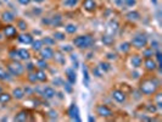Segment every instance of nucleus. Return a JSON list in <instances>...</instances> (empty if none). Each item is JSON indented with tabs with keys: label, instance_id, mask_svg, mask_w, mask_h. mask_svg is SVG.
Here are the masks:
<instances>
[{
	"label": "nucleus",
	"instance_id": "6e6d98bb",
	"mask_svg": "<svg viewBox=\"0 0 162 122\" xmlns=\"http://www.w3.org/2000/svg\"><path fill=\"white\" fill-rule=\"evenodd\" d=\"M58 95H59V98H60V99H62V98H63V95H62V93H58Z\"/></svg>",
	"mask_w": 162,
	"mask_h": 122
},
{
	"label": "nucleus",
	"instance_id": "ea45409f",
	"mask_svg": "<svg viewBox=\"0 0 162 122\" xmlns=\"http://www.w3.org/2000/svg\"><path fill=\"white\" fill-rule=\"evenodd\" d=\"M117 28H118V23L116 21H111L110 22V29H112L115 32V31H117Z\"/></svg>",
	"mask_w": 162,
	"mask_h": 122
},
{
	"label": "nucleus",
	"instance_id": "13d9d810",
	"mask_svg": "<svg viewBox=\"0 0 162 122\" xmlns=\"http://www.w3.org/2000/svg\"><path fill=\"white\" fill-rule=\"evenodd\" d=\"M34 1H36V3H43L44 0H34Z\"/></svg>",
	"mask_w": 162,
	"mask_h": 122
},
{
	"label": "nucleus",
	"instance_id": "f3484780",
	"mask_svg": "<svg viewBox=\"0 0 162 122\" xmlns=\"http://www.w3.org/2000/svg\"><path fill=\"white\" fill-rule=\"evenodd\" d=\"M61 23H62V17H61L60 15H56V16H53V17H50V26L58 27V26H60Z\"/></svg>",
	"mask_w": 162,
	"mask_h": 122
},
{
	"label": "nucleus",
	"instance_id": "c03bdc74",
	"mask_svg": "<svg viewBox=\"0 0 162 122\" xmlns=\"http://www.w3.org/2000/svg\"><path fill=\"white\" fill-rule=\"evenodd\" d=\"M49 117H50L51 120L58 118V112H56V111H54V110H51V111L49 112Z\"/></svg>",
	"mask_w": 162,
	"mask_h": 122
},
{
	"label": "nucleus",
	"instance_id": "49530a36",
	"mask_svg": "<svg viewBox=\"0 0 162 122\" xmlns=\"http://www.w3.org/2000/svg\"><path fill=\"white\" fill-rule=\"evenodd\" d=\"M124 3L128 6H133V5H135V0H124Z\"/></svg>",
	"mask_w": 162,
	"mask_h": 122
},
{
	"label": "nucleus",
	"instance_id": "0e129e2a",
	"mask_svg": "<svg viewBox=\"0 0 162 122\" xmlns=\"http://www.w3.org/2000/svg\"><path fill=\"white\" fill-rule=\"evenodd\" d=\"M5 1H6V0H5Z\"/></svg>",
	"mask_w": 162,
	"mask_h": 122
},
{
	"label": "nucleus",
	"instance_id": "f8f14e48",
	"mask_svg": "<svg viewBox=\"0 0 162 122\" xmlns=\"http://www.w3.org/2000/svg\"><path fill=\"white\" fill-rule=\"evenodd\" d=\"M83 7L87 11H94L96 9V3L94 1V0H84Z\"/></svg>",
	"mask_w": 162,
	"mask_h": 122
},
{
	"label": "nucleus",
	"instance_id": "f03ea898",
	"mask_svg": "<svg viewBox=\"0 0 162 122\" xmlns=\"http://www.w3.org/2000/svg\"><path fill=\"white\" fill-rule=\"evenodd\" d=\"M93 43H94V39H93L90 36H79V37H76V38L73 39L75 46H77V48H79V49L89 48Z\"/></svg>",
	"mask_w": 162,
	"mask_h": 122
},
{
	"label": "nucleus",
	"instance_id": "4c0bfd02",
	"mask_svg": "<svg viewBox=\"0 0 162 122\" xmlns=\"http://www.w3.org/2000/svg\"><path fill=\"white\" fill-rule=\"evenodd\" d=\"M62 86L65 87V91H66L67 93H72V91H73V89H72V86H71V83H70V82H65Z\"/></svg>",
	"mask_w": 162,
	"mask_h": 122
},
{
	"label": "nucleus",
	"instance_id": "f704fd0d",
	"mask_svg": "<svg viewBox=\"0 0 162 122\" xmlns=\"http://www.w3.org/2000/svg\"><path fill=\"white\" fill-rule=\"evenodd\" d=\"M43 43H45V44H48V45H53V44L55 43V39L50 38V37H45V38L43 39Z\"/></svg>",
	"mask_w": 162,
	"mask_h": 122
},
{
	"label": "nucleus",
	"instance_id": "4468645a",
	"mask_svg": "<svg viewBox=\"0 0 162 122\" xmlns=\"http://www.w3.org/2000/svg\"><path fill=\"white\" fill-rule=\"evenodd\" d=\"M66 75H67V79L71 84H75L76 83V72L72 70V68H67L66 70Z\"/></svg>",
	"mask_w": 162,
	"mask_h": 122
},
{
	"label": "nucleus",
	"instance_id": "b1692460",
	"mask_svg": "<svg viewBox=\"0 0 162 122\" xmlns=\"http://www.w3.org/2000/svg\"><path fill=\"white\" fill-rule=\"evenodd\" d=\"M127 17L131 21H138L140 19V15H139V12H136V11H131V12L127 14Z\"/></svg>",
	"mask_w": 162,
	"mask_h": 122
},
{
	"label": "nucleus",
	"instance_id": "09e8293b",
	"mask_svg": "<svg viewBox=\"0 0 162 122\" xmlns=\"http://www.w3.org/2000/svg\"><path fill=\"white\" fill-rule=\"evenodd\" d=\"M18 3H20L21 5H28V4L31 3V0H18Z\"/></svg>",
	"mask_w": 162,
	"mask_h": 122
},
{
	"label": "nucleus",
	"instance_id": "72a5a7b5",
	"mask_svg": "<svg viewBox=\"0 0 162 122\" xmlns=\"http://www.w3.org/2000/svg\"><path fill=\"white\" fill-rule=\"evenodd\" d=\"M17 26H18V28L21 31H25L27 28V23H26V21H23V20H18L17 21Z\"/></svg>",
	"mask_w": 162,
	"mask_h": 122
},
{
	"label": "nucleus",
	"instance_id": "6e6552de",
	"mask_svg": "<svg viewBox=\"0 0 162 122\" xmlns=\"http://www.w3.org/2000/svg\"><path fill=\"white\" fill-rule=\"evenodd\" d=\"M3 32H4V34H5L6 38H15L16 34H17V29H16L14 26H11V24H9V26L4 27Z\"/></svg>",
	"mask_w": 162,
	"mask_h": 122
},
{
	"label": "nucleus",
	"instance_id": "e2e57ef3",
	"mask_svg": "<svg viewBox=\"0 0 162 122\" xmlns=\"http://www.w3.org/2000/svg\"><path fill=\"white\" fill-rule=\"evenodd\" d=\"M0 27H1V23H0Z\"/></svg>",
	"mask_w": 162,
	"mask_h": 122
},
{
	"label": "nucleus",
	"instance_id": "de8ad7c7",
	"mask_svg": "<svg viewBox=\"0 0 162 122\" xmlns=\"http://www.w3.org/2000/svg\"><path fill=\"white\" fill-rule=\"evenodd\" d=\"M10 56H11L12 59H16V58H18V53L17 51H11L10 53Z\"/></svg>",
	"mask_w": 162,
	"mask_h": 122
},
{
	"label": "nucleus",
	"instance_id": "864d4df0",
	"mask_svg": "<svg viewBox=\"0 0 162 122\" xmlns=\"http://www.w3.org/2000/svg\"><path fill=\"white\" fill-rule=\"evenodd\" d=\"M132 77H133V78H138V77H139V73H138V72H134V73H133V72H132Z\"/></svg>",
	"mask_w": 162,
	"mask_h": 122
},
{
	"label": "nucleus",
	"instance_id": "8fccbe9b",
	"mask_svg": "<svg viewBox=\"0 0 162 122\" xmlns=\"http://www.w3.org/2000/svg\"><path fill=\"white\" fill-rule=\"evenodd\" d=\"M107 58L110 59V60H115L117 56H116V54H112V53H110V54H107Z\"/></svg>",
	"mask_w": 162,
	"mask_h": 122
},
{
	"label": "nucleus",
	"instance_id": "0eeeda50",
	"mask_svg": "<svg viewBox=\"0 0 162 122\" xmlns=\"http://www.w3.org/2000/svg\"><path fill=\"white\" fill-rule=\"evenodd\" d=\"M40 56H42V59L44 60H49V59H53L54 58V50L51 48L49 46H46L44 49H40Z\"/></svg>",
	"mask_w": 162,
	"mask_h": 122
},
{
	"label": "nucleus",
	"instance_id": "bf43d9fd",
	"mask_svg": "<svg viewBox=\"0 0 162 122\" xmlns=\"http://www.w3.org/2000/svg\"><path fill=\"white\" fill-rule=\"evenodd\" d=\"M151 1H152L153 4H156V0H151Z\"/></svg>",
	"mask_w": 162,
	"mask_h": 122
},
{
	"label": "nucleus",
	"instance_id": "3c124183",
	"mask_svg": "<svg viewBox=\"0 0 162 122\" xmlns=\"http://www.w3.org/2000/svg\"><path fill=\"white\" fill-rule=\"evenodd\" d=\"M33 68H34V65H33V63H32V62L27 65V70H28V71H32V70H33Z\"/></svg>",
	"mask_w": 162,
	"mask_h": 122
},
{
	"label": "nucleus",
	"instance_id": "bb28decb",
	"mask_svg": "<svg viewBox=\"0 0 162 122\" xmlns=\"http://www.w3.org/2000/svg\"><path fill=\"white\" fill-rule=\"evenodd\" d=\"M101 40H102V43H104V44L111 45V44L113 43V37H111V36H104Z\"/></svg>",
	"mask_w": 162,
	"mask_h": 122
},
{
	"label": "nucleus",
	"instance_id": "7c9ffc66",
	"mask_svg": "<svg viewBox=\"0 0 162 122\" xmlns=\"http://www.w3.org/2000/svg\"><path fill=\"white\" fill-rule=\"evenodd\" d=\"M37 65H38V67L40 68V70H44V68H48V63H46V61L43 59V60H38L37 61Z\"/></svg>",
	"mask_w": 162,
	"mask_h": 122
},
{
	"label": "nucleus",
	"instance_id": "7ed1b4c3",
	"mask_svg": "<svg viewBox=\"0 0 162 122\" xmlns=\"http://www.w3.org/2000/svg\"><path fill=\"white\" fill-rule=\"evenodd\" d=\"M7 70H9V72L12 76H21L25 72V66L21 62L14 60L10 63H7Z\"/></svg>",
	"mask_w": 162,
	"mask_h": 122
},
{
	"label": "nucleus",
	"instance_id": "4be33fe9",
	"mask_svg": "<svg viewBox=\"0 0 162 122\" xmlns=\"http://www.w3.org/2000/svg\"><path fill=\"white\" fill-rule=\"evenodd\" d=\"M11 100V94L9 93H0V104H6Z\"/></svg>",
	"mask_w": 162,
	"mask_h": 122
},
{
	"label": "nucleus",
	"instance_id": "39448f33",
	"mask_svg": "<svg viewBox=\"0 0 162 122\" xmlns=\"http://www.w3.org/2000/svg\"><path fill=\"white\" fill-rule=\"evenodd\" d=\"M96 113L101 117H111L113 115L112 110L109 106H106V105H98L96 106Z\"/></svg>",
	"mask_w": 162,
	"mask_h": 122
},
{
	"label": "nucleus",
	"instance_id": "2f4dec72",
	"mask_svg": "<svg viewBox=\"0 0 162 122\" xmlns=\"http://www.w3.org/2000/svg\"><path fill=\"white\" fill-rule=\"evenodd\" d=\"M65 38V33H62V32H55L54 33V39H56V40H63Z\"/></svg>",
	"mask_w": 162,
	"mask_h": 122
},
{
	"label": "nucleus",
	"instance_id": "393cba45",
	"mask_svg": "<svg viewBox=\"0 0 162 122\" xmlns=\"http://www.w3.org/2000/svg\"><path fill=\"white\" fill-rule=\"evenodd\" d=\"M11 77L9 76V73H7L3 67H0V79H3V81H9Z\"/></svg>",
	"mask_w": 162,
	"mask_h": 122
},
{
	"label": "nucleus",
	"instance_id": "58836bf2",
	"mask_svg": "<svg viewBox=\"0 0 162 122\" xmlns=\"http://www.w3.org/2000/svg\"><path fill=\"white\" fill-rule=\"evenodd\" d=\"M143 55L145 56V58H151V56L153 55V53H152V48H151V49H146V50H144Z\"/></svg>",
	"mask_w": 162,
	"mask_h": 122
},
{
	"label": "nucleus",
	"instance_id": "37998d69",
	"mask_svg": "<svg viewBox=\"0 0 162 122\" xmlns=\"http://www.w3.org/2000/svg\"><path fill=\"white\" fill-rule=\"evenodd\" d=\"M56 59L59 60L60 63H65V58H63V56H62L60 53H56Z\"/></svg>",
	"mask_w": 162,
	"mask_h": 122
},
{
	"label": "nucleus",
	"instance_id": "a18cd8bd",
	"mask_svg": "<svg viewBox=\"0 0 162 122\" xmlns=\"http://www.w3.org/2000/svg\"><path fill=\"white\" fill-rule=\"evenodd\" d=\"M72 50H73V46H71V45L62 46V51H72Z\"/></svg>",
	"mask_w": 162,
	"mask_h": 122
},
{
	"label": "nucleus",
	"instance_id": "680f3d73",
	"mask_svg": "<svg viewBox=\"0 0 162 122\" xmlns=\"http://www.w3.org/2000/svg\"><path fill=\"white\" fill-rule=\"evenodd\" d=\"M0 93H1V87H0Z\"/></svg>",
	"mask_w": 162,
	"mask_h": 122
},
{
	"label": "nucleus",
	"instance_id": "c85d7f7f",
	"mask_svg": "<svg viewBox=\"0 0 162 122\" xmlns=\"http://www.w3.org/2000/svg\"><path fill=\"white\" fill-rule=\"evenodd\" d=\"M76 31H77V27L75 26V24L70 23V24H67V26H66V32H67V33H70V34H73Z\"/></svg>",
	"mask_w": 162,
	"mask_h": 122
},
{
	"label": "nucleus",
	"instance_id": "c9c22d12",
	"mask_svg": "<svg viewBox=\"0 0 162 122\" xmlns=\"http://www.w3.org/2000/svg\"><path fill=\"white\" fill-rule=\"evenodd\" d=\"M161 96H162V94H161V93H157V95H156V106H157L158 109H161V108H162V101H161Z\"/></svg>",
	"mask_w": 162,
	"mask_h": 122
},
{
	"label": "nucleus",
	"instance_id": "9d476101",
	"mask_svg": "<svg viewBox=\"0 0 162 122\" xmlns=\"http://www.w3.org/2000/svg\"><path fill=\"white\" fill-rule=\"evenodd\" d=\"M144 65H145V68L148 71H155L157 68V63L155 62V60H152L151 58H146L144 61Z\"/></svg>",
	"mask_w": 162,
	"mask_h": 122
},
{
	"label": "nucleus",
	"instance_id": "a211bd4d",
	"mask_svg": "<svg viewBox=\"0 0 162 122\" xmlns=\"http://www.w3.org/2000/svg\"><path fill=\"white\" fill-rule=\"evenodd\" d=\"M12 96L15 98V99H22L23 96H25V91H23L22 88H15L14 92H12Z\"/></svg>",
	"mask_w": 162,
	"mask_h": 122
},
{
	"label": "nucleus",
	"instance_id": "ddd939ff",
	"mask_svg": "<svg viewBox=\"0 0 162 122\" xmlns=\"http://www.w3.org/2000/svg\"><path fill=\"white\" fill-rule=\"evenodd\" d=\"M18 42L22 44H32L33 37L31 34H21V36H18Z\"/></svg>",
	"mask_w": 162,
	"mask_h": 122
},
{
	"label": "nucleus",
	"instance_id": "052dcab7",
	"mask_svg": "<svg viewBox=\"0 0 162 122\" xmlns=\"http://www.w3.org/2000/svg\"><path fill=\"white\" fill-rule=\"evenodd\" d=\"M1 38H3V37H1V34H0V40H1Z\"/></svg>",
	"mask_w": 162,
	"mask_h": 122
},
{
	"label": "nucleus",
	"instance_id": "6ab92c4d",
	"mask_svg": "<svg viewBox=\"0 0 162 122\" xmlns=\"http://www.w3.org/2000/svg\"><path fill=\"white\" fill-rule=\"evenodd\" d=\"M1 17H3V20L5 22H12L15 20V15L12 12H10V11H5V12H3Z\"/></svg>",
	"mask_w": 162,
	"mask_h": 122
},
{
	"label": "nucleus",
	"instance_id": "2eb2a0df",
	"mask_svg": "<svg viewBox=\"0 0 162 122\" xmlns=\"http://www.w3.org/2000/svg\"><path fill=\"white\" fill-rule=\"evenodd\" d=\"M28 120V112L27 111H20L17 115L15 116V121H18V122H25Z\"/></svg>",
	"mask_w": 162,
	"mask_h": 122
},
{
	"label": "nucleus",
	"instance_id": "603ef678",
	"mask_svg": "<svg viewBox=\"0 0 162 122\" xmlns=\"http://www.w3.org/2000/svg\"><path fill=\"white\" fill-rule=\"evenodd\" d=\"M151 46H152L153 49H158V44H157V42H153V43H151Z\"/></svg>",
	"mask_w": 162,
	"mask_h": 122
},
{
	"label": "nucleus",
	"instance_id": "a19ab883",
	"mask_svg": "<svg viewBox=\"0 0 162 122\" xmlns=\"http://www.w3.org/2000/svg\"><path fill=\"white\" fill-rule=\"evenodd\" d=\"M146 109L149 112H152V113H155L157 111V106H155V105H148Z\"/></svg>",
	"mask_w": 162,
	"mask_h": 122
},
{
	"label": "nucleus",
	"instance_id": "473e14b6",
	"mask_svg": "<svg viewBox=\"0 0 162 122\" xmlns=\"http://www.w3.org/2000/svg\"><path fill=\"white\" fill-rule=\"evenodd\" d=\"M78 3V0H65L63 1V5H66V6H70V7H73L76 6Z\"/></svg>",
	"mask_w": 162,
	"mask_h": 122
},
{
	"label": "nucleus",
	"instance_id": "a878e982",
	"mask_svg": "<svg viewBox=\"0 0 162 122\" xmlns=\"http://www.w3.org/2000/svg\"><path fill=\"white\" fill-rule=\"evenodd\" d=\"M32 45H33V50L39 51L43 46V40H36V42H32Z\"/></svg>",
	"mask_w": 162,
	"mask_h": 122
},
{
	"label": "nucleus",
	"instance_id": "dca6fc26",
	"mask_svg": "<svg viewBox=\"0 0 162 122\" xmlns=\"http://www.w3.org/2000/svg\"><path fill=\"white\" fill-rule=\"evenodd\" d=\"M131 63H132V66L134 68H138L141 65V58L139 55H133L131 58Z\"/></svg>",
	"mask_w": 162,
	"mask_h": 122
},
{
	"label": "nucleus",
	"instance_id": "20e7f679",
	"mask_svg": "<svg viewBox=\"0 0 162 122\" xmlns=\"http://www.w3.org/2000/svg\"><path fill=\"white\" fill-rule=\"evenodd\" d=\"M134 48L136 49H144L148 44V37L145 34H136L133 39H132V43H131Z\"/></svg>",
	"mask_w": 162,
	"mask_h": 122
},
{
	"label": "nucleus",
	"instance_id": "5fc2aeb1",
	"mask_svg": "<svg viewBox=\"0 0 162 122\" xmlns=\"http://www.w3.org/2000/svg\"><path fill=\"white\" fill-rule=\"evenodd\" d=\"M89 121H90V122H93V121H95V118L93 117V116H89V118H88Z\"/></svg>",
	"mask_w": 162,
	"mask_h": 122
},
{
	"label": "nucleus",
	"instance_id": "423d86ee",
	"mask_svg": "<svg viewBox=\"0 0 162 122\" xmlns=\"http://www.w3.org/2000/svg\"><path fill=\"white\" fill-rule=\"evenodd\" d=\"M68 116L75 120V121H80V117H79V110H78V106L76 104H72L70 109H68Z\"/></svg>",
	"mask_w": 162,
	"mask_h": 122
},
{
	"label": "nucleus",
	"instance_id": "e433bc0d",
	"mask_svg": "<svg viewBox=\"0 0 162 122\" xmlns=\"http://www.w3.org/2000/svg\"><path fill=\"white\" fill-rule=\"evenodd\" d=\"M28 81H29L31 83H36L37 81H38V79H37V76H36V73H32V72H31L29 75H28Z\"/></svg>",
	"mask_w": 162,
	"mask_h": 122
},
{
	"label": "nucleus",
	"instance_id": "4d7b16f0",
	"mask_svg": "<svg viewBox=\"0 0 162 122\" xmlns=\"http://www.w3.org/2000/svg\"><path fill=\"white\" fill-rule=\"evenodd\" d=\"M26 93H32V89H29V88H27V89H26Z\"/></svg>",
	"mask_w": 162,
	"mask_h": 122
},
{
	"label": "nucleus",
	"instance_id": "5701e85b",
	"mask_svg": "<svg viewBox=\"0 0 162 122\" xmlns=\"http://www.w3.org/2000/svg\"><path fill=\"white\" fill-rule=\"evenodd\" d=\"M36 76H37V79L39 81V82H45L46 81V75H45V72L43 70H38L36 72Z\"/></svg>",
	"mask_w": 162,
	"mask_h": 122
},
{
	"label": "nucleus",
	"instance_id": "412c9836",
	"mask_svg": "<svg viewBox=\"0 0 162 122\" xmlns=\"http://www.w3.org/2000/svg\"><path fill=\"white\" fill-rule=\"evenodd\" d=\"M89 82H90V77H89V72L87 66L83 67V83L85 87H89Z\"/></svg>",
	"mask_w": 162,
	"mask_h": 122
},
{
	"label": "nucleus",
	"instance_id": "cd10ccee",
	"mask_svg": "<svg viewBox=\"0 0 162 122\" xmlns=\"http://www.w3.org/2000/svg\"><path fill=\"white\" fill-rule=\"evenodd\" d=\"M119 50L122 53H128L129 50H131V44L129 43H123L119 45Z\"/></svg>",
	"mask_w": 162,
	"mask_h": 122
},
{
	"label": "nucleus",
	"instance_id": "f257e3e1",
	"mask_svg": "<svg viewBox=\"0 0 162 122\" xmlns=\"http://www.w3.org/2000/svg\"><path fill=\"white\" fill-rule=\"evenodd\" d=\"M160 87V81L157 78H146L143 79L140 84H139V89L140 92L145 95H151L153 93H156L157 88Z\"/></svg>",
	"mask_w": 162,
	"mask_h": 122
},
{
	"label": "nucleus",
	"instance_id": "aec40b11",
	"mask_svg": "<svg viewBox=\"0 0 162 122\" xmlns=\"http://www.w3.org/2000/svg\"><path fill=\"white\" fill-rule=\"evenodd\" d=\"M18 53V58L22 59V60H28L31 58V54L28 50H26V49H20V50L17 51Z\"/></svg>",
	"mask_w": 162,
	"mask_h": 122
},
{
	"label": "nucleus",
	"instance_id": "79ce46f5",
	"mask_svg": "<svg viewBox=\"0 0 162 122\" xmlns=\"http://www.w3.org/2000/svg\"><path fill=\"white\" fill-rule=\"evenodd\" d=\"M94 75H95L96 77H101V76H102V71L99 68V66L94 68Z\"/></svg>",
	"mask_w": 162,
	"mask_h": 122
},
{
	"label": "nucleus",
	"instance_id": "9b49d317",
	"mask_svg": "<svg viewBox=\"0 0 162 122\" xmlns=\"http://www.w3.org/2000/svg\"><path fill=\"white\" fill-rule=\"evenodd\" d=\"M55 89L54 88H51V87H46V88H44V91H43V93H42V95L45 98V99H53V98L55 96Z\"/></svg>",
	"mask_w": 162,
	"mask_h": 122
},
{
	"label": "nucleus",
	"instance_id": "c756f323",
	"mask_svg": "<svg viewBox=\"0 0 162 122\" xmlns=\"http://www.w3.org/2000/svg\"><path fill=\"white\" fill-rule=\"evenodd\" d=\"M99 68L102 71V72H107L110 70V65L106 63V62H100L99 63Z\"/></svg>",
	"mask_w": 162,
	"mask_h": 122
},
{
	"label": "nucleus",
	"instance_id": "1a4fd4ad",
	"mask_svg": "<svg viewBox=\"0 0 162 122\" xmlns=\"http://www.w3.org/2000/svg\"><path fill=\"white\" fill-rule=\"evenodd\" d=\"M111 95L117 103H124L126 101V93H123L122 91H113Z\"/></svg>",
	"mask_w": 162,
	"mask_h": 122
}]
</instances>
